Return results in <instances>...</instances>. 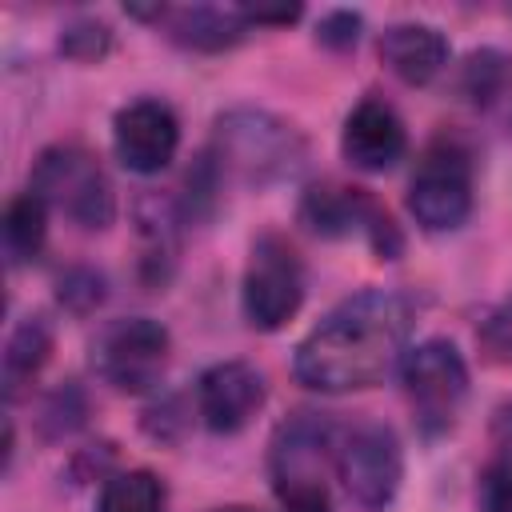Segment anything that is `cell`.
Listing matches in <instances>:
<instances>
[{
  "mask_svg": "<svg viewBox=\"0 0 512 512\" xmlns=\"http://www.w3.org/2000/svg\"><path fill=\"white\" fill-rule=\"evenodd\" d=\"M408 212L428 232H452L472 212V164L456 140H436L424 148L408 180Z\"/></svg>",
  "mask_w": 512,
  "mask_h": 512,
  "instance_id": "5",
  "label": "cell"
},
{
  "mask_svg": "<svg viewBox=\"0 0 512 512\" xmlns=\"http://www.w3.org/2000/svg\"><path fill=\"white\" fill-rule=\"evenodd\" d=\"M248 20L236 8H180L172 12V40L196 52H220L244 40Z\"/></svg>",
  "mask_w": 512,
  "mask_h": 512,
  "instance_id": "15",
  "label": "cell"
},
{
  "mask_svg": "<svg viewBox=\"0 0 512 512\" xmlns=\"http://www.w3.org/2000/svg\"><path fill=\"white\" fill-rule=\"evenodd\" d=\"M404 124L396 116L392 104L368 96L360 100L348 120H344V132H340V148H344V160L360 172H384L392 168L400 156H404Z\"/></svg>",
  "mask_w": 512,
  "mask_h": 512,
  "instance_id": "12",
  "label": "cell"
},
{
  "mask_svg": "<svg viewBox=\"0 0 512 512\" xmlns=\"http://www.w3.org/2000/svg\"><path fill=\"white\" fill-rule=\"evenodd\" d=\"M100 276H92V272H72V276H64L60 280V300H76V312H84V308H92V304H100Z\"/></svg>",
  "mask_w": 512,
  "mask_h": 512,
  "instance_id": "23",
  "label": "cell"
},
{
  "mask_svg": "<svg viewBox=\"0 0 512 512\" xmlns=\"http://www.w3.org/2000/svg\"><path fill=\"white\" fill-rule=\"evenodd\" d=\"M228 512H248V508H228Z\"/></svg>",
  "mask_w": 512,
  "mask_h": 512,
  "instance_id": "26",
  "label": "cell"
},
{
  "mask_svg": "<svg viewBox=\"0 0 512 512\" xmlns=\"http://www.w3.org/2000/svg\"><path fill=\"white\" fill-rule=\"evenodd\" d=\"M356 28H360V16H352V12H332V16L320 24V40L332 44V48H348V44H356Z\"/></svg>",
  "mask_w": 512,
  "mask_h": 512,
  "instance_id": "24",
  "label": "cell"
},
{
  "mask_svg": "<svg viewBox=\"0 0 512 512\" xmlns=\"http://www.w3.org/2000/svg\"><path fill=\"white\" fill-rule=\"evenodd\" d=\"M328 448H336L332 424L320 412H296L276 428L272 440V488H288V484H308L320 480L324 456Z\"/></svg>",
  "mask_w": 512,
  "mask_h": 512,
  "instance_id": "13",
  "label": "cell"
},
{
  "mask_svg": "<svg viewBox=\"0 0 512 512\" xmlns=\"http://www.w3.org/2000/svg\"><path fill=\"white\" fill-rule=\"evenodd\" d=\"M240 300H244L248 324L260 332H276L296 316V308L304 300V272H300V260L288 240L260 236L252 244Z\"/></svg>",
  "mask_w": 512,
  "mask_h": 512,
  "instance_id": "8",
  "label": "cell"
},
{
  "mask_svg": "<svg viewBox=\"0 0 512 512\" xmlns=\"http://www.w3.org/2000/svg\"><path fill=\"white\" fill-rule=\"evenodd\" d=\"M212 160L220 172H232L248 184H272L284 176H296L304 164V140L300 132L260 108H232L216 120V152Z\"/></svg>",
  "mask_w": 512,
  "mask_h": 512,
  "instance_id": "2",
  "label": "cell"
},
{
  "mask_svg": "<svg viewBox=\"0 0 512 512\" xmlns=\"http://www.w3.org/2000/svg\"><path fill=\"white\" fill-rule=\"evenodd\" d=\"M112 144L124 168L152 176L176 160V148H180L176 112L160 100H132L112 120Z\"/></svg>",
  "mask_w": 512,
  "mask_h": 512,
  "instance_id": "9",
  "label": "cell"
},
{
  "mask_svg": "<svg viewBox=\"0 0 512 512\" xmlns=\"http://www.w3.org/2000/svg\"><path fill=\"white\" fill-rule=\"evenodd\" d=\"M44 236H48V204L32 188L12 196L8 208H4V248H8V260L12 264L32 260L44 248Z\"/></svg>",
  "mask_w": 512,
  "mask_h": 512,
  "instance_id": "17",
  "label": "cell"
},
{
  "mask_svg": "<svg viewBox=\"0 0 512 512\" xmlns=\"http://www.w3.org/2000/svg\"><path fill=\"white\" fill-rule=\"evenodd\" d=\"M332 456H336V472L348 496L364 512H380L396 500L400 480H404V452L388 424H376V420L352 424L336 440Z\"/></svg>",
  "mask_w": 512,
  "mask_h": 512,
  "instance_id": "4",
  "label": "cell"
},
{
  "mask_svg": "<svg viewBox=\"0 0 512 512\" xmlns=\"http://www.w3.org/2000/svg\"><path fill=\"white\" fill-rule=\"evenodd\" d=\"M168 328L148 316L112 320L92 340V368L116 392H148L168 368Z\"/></svg>",
  "mask_w": 512,
  "mask_h": 512,
  "instance_id": "6",
  "label": "cell"
},
{
  "mask_svg": "<svg viewBox=\"0 0 512 512\" xmlns=\"http://www.w3.org/2000/svg\"><path fill=\"white\" fill-rule=\"evenodd\" d=\"M300 220L312 228V232H324V236H348V232H364L384 256V240L396 244V232H392V220L360 192V188H336V184H324V188H308L304 192V204H300Z\"/></svg>",
  "mask_w": 512,
  "mask_h": 512,
  "instance_id": "11",
  "label": "cell"
},
{
  "mask_svg": "<svg viewBox=\"0 0 512 512\" xmlns=\"http://www.w3.org/2000/svg\"><path fill=\"white\" fill-rule=\"evenodd\" d=\"M96 512H164V484L144 468L120 472L104 484Z\"/></svg>",
  "mask_w": 512,
  "mask_h": 512,
  "instance_id": "18",
  "label": "cell"
},
{
  "mask_svg": "<svg viewBox=\"0 0 512 512\" xmlns=\"http://www.w3.org/2000/svg\"><path fill=\"white\" fill-rule=\"evenodd\" d=\"M32 192L80 228H108L116 216L112 184L100 160L84 152L80 144H56L40 152L32 168Z\"/></svg>",
  "mask_w": 512,
  "mask_h": 512,
  "instance_id": "3",
  "label": "cell"
},
{
  "mask_svg": "<svg viewBox=\"0 0 512 512\" xmlns=\"http://www.w3.org/2000/svg\"><path fill=\"white\" fill-rule=\"evenodd\" d=\"M64 48H68L72 56H80V60H96V56H104V48H108V28H104V24H80V28H72V32L64 36Z\"/></svg>",
  "mask_w": 512,
  "mask_h": 512,
  "instance_id": "22",
  "label": "cell"
},
{
  "mask_svg": "<svg viewBox=\"0 0 512 512\" xmlns=\"http://www.w3.org/2000/svg\"><path fill=\"white\" fill-rule=\"evenodd\" d=\"M264 376L244 364V360H224V364H212L200 384H196V408H200V420L212 428V432H240L260 408H264Z\"/></svg>",
  "mask_w": 512,
  "mask_h": 512,
  "instance_id": "10",
  "label": "cell"
},
{
  "mask_svg": "<svg viewBox=\"0 0 512 512\" xmlns=\"http://www.w3.org/2000/svg\"><path fill=\"white\" fill-rule=\"evenodd\" d=\"M412 304L368 288L332 308L296 348V380L316 392H356L380 384L408 352Z\"/></svg>",
  "mask_w": 512,
  "mask_h": 512,
  "instance_id": "1",
  "label": "cell"
},
{
  "mask_svg": "<svg viewBox=\"0 0 512 512\" xmlns=\"http://www.w3.org/2000/svg\"><path fill=\"white\" fill-rule=\"evenodd\" d=\"M480 344L488 348V356L512 360V296L500 300V304L484 316V324H480Z\"/></svg>",
  "mask_w": 512,
  "mask_h": 512,
  "instance_id": "19",
  "label": "cell"
},
{
  "mask_svg": "<svg viewBox=\"0 0 512 512\" xmlns=\"http://www.w3.org/2000/svg\"><path fill=\"white\" fill-rule=\"evenodd\" d=\"M492 440H496V448L504 452V460L512 464V404H504V408L496 412V424H492Z\"/></svg>",
  "mask_w": 512,
  "mask_h": 512,
  "instance_id": "25",
  "label": "cell"
},
{
  "mask_svg": "<svg viewBox=\"0 0 512 512\" xmlns=\"http://www.w3.org/2000/svg\"><path fill=\"white\" fill-rule=\"evenodd\" d=\"M480 512H512V464H496L480 484Z\"/></svg>",
  "mask_w": 512,
  "mask_h": 512,
  "instance_id": "21",
  "label": "cell"
},
{
  "mask_svg": "<svg viewBox=\"0 0 512 512\" xmlns=\"http://www.w3.org/2000/svg\"><path fill=\"white\" fill-rule=\"evenodd\" d=\"M48 352H52V332L40 316H28L4 344V396L16 400L32 380L36 372L48 364Z\"/></svg>",
  "mask_w": 512,
  "mask_h": 512,
  "instance_id": "16",
  "label": "cell"
},
{
  "mask_svg": "<svg viewBox=\"0 0 512 512\" xmlns=\"http://www.w3.org/2000/svg\"><path fill=\"white\" fill-rule=\"evenodd\" d=\"M380 60L404 84H428L448 64V40L432 24H392L380 36Z\"/></svg>",
  "mask_w": 512,
  "mask_h": 512,
  "instance_id": "14",
  "label": "cell"
},
{
  "mask_svg": "<svg viewBox=\"0 0 512 512\" xmlns=\"http://www.w3.org/2000/svg\"><path fill=\"white\" fill-rule=\"evenodd\" d=\"M400 380L424 432H444L468 396V368L452 340H424L408 348L400 360Z\"/></svg>",
  "mask_w": 512,
  "mask_h": 512,
  "instance_id": "7",
  "label": "cell"
},
{
  "mask_svg": "<svg viewBox=\"0 0 512 512\" xmlns=\"http://www.w3.org/2000/svg\"><path fill=\"white\" fill-rule=\"evenodd\" d=\"M276 500L284 504V512H332V500H328L324 480H308V484L276 488Z\"/></svg>",
  "mask_w": 512,
  "mask_h": 512,
  "instance_id": "20",
  "label": "cell"
}]
</instances>
